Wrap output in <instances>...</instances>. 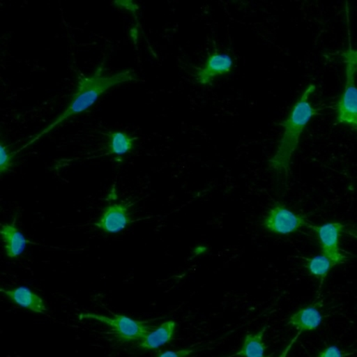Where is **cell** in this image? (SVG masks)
<instances>
[{"label": "cell", "mask_w": 357, "mask_h": 357, "mask_svg": "<svg viewBox=\"0 0 357 357\" xmlns=\"http://www.w3.org/2000/svg\"><path fill=\"white\" fill-rule=\"evenodd\" d=\"M233 66V58L230 55L215 50L208 56L202 67H195V81L199 85H211L215 77L230 73Z\"/></svg>", "instance_id": "cell-8"}, {"label": "cell", "mask_w": 357, "mask_h": 357, "mask_svg": "<svg viewBox=\"0 0 357 357\" xmlns=\"http://www.w3.org/2000/svg\"><path fill=\"white\" fill-rule=\"evenodd\" d=\"M308 227L317 234L323 255L328 257L334 266L347 261L348 257L340 248V234L344 231V225L340 222H328L320 226L309 225Z\"/></svg>", "instance_id": "cell-6"}, {"label": "cell", "mask_w": 357, "mask_h": 357, "mask_svg": "<svg viewBox=\"0 0 357 357\" xmlns=\"http://www.w3.org/2000/svg\"><path fill=\"white\" fill-rule=\"evenodd\" d=\"M301 335V332L298 331V333L296 334L294 337H293V339L290 340L289 344H287V347L284 348L283 351H282L280 356H279L278 357H287L290 350H291L293 346H294L295 343L297 342V340H298V337H300Z\"/></svg>", "instance_id": "cell-20"}, {"label": "cell", "mask_w": 357, "mask_h": 357, "mask_svg": "<svg viewBox=\"0 0 357 357\" xmlns=\"http://www.w3.org/2000/svg\"><path fill=\"white\" fill-rule=\"evenodd\" d=\"M306 261V268L309 273L314 278L319 279V293L322 290L324 282H325L326 276L331 272L332 267H334L331 259L325 255H317L312 257V258H304Z\"/></svg>", "instance_id": "cell-15"}, {"label": "cell", "mask_w": 357, "mask_h": 357, "mask_svg": "<svg viewBox=\"0 0 357 357\" xmlns=\"http://www.w3.org/2000/svg\"><path fill=\"white\" fill-rule=\"evenodd\" d=\"M106 138L105 150V153L103 155H116L121 156L127 155L133 150L134 145L138 137L130 135L125 131L110 130L103 133Z\"/></svg>", "instance_id": "cell-12"}, {"label": "cell", "mask_w": 357, "mask_h": 357, "mask_svg": "<svg viewBox=\"0 0 357 357\" xmlns=\"http://www.w3.org/2000/svg\"><path fill=\"white\" fill-rule=\"evenodd\" d=\"M344 89L335 105L336 124H346L357 130V86L354 82L356 69L346 63Z\"/></svg>", "instance_id": "cell-5"}, {"label": "cell", "mask_w": 357, "mask_h": 357, "mask_svg": "<svg viewBox=\"0 0 357 357\" xmlns=\"http://www.w3.org/2000/svg\"><path fill=\"white\" fill-rule=\"evenodd\" d=\"M105 71V68L103 67V63H102L97 67L93 74L89 75V77H86L82 73H79L77 77V88H75L74 94L72 95L68 106L64 109V111L60 116L56 117L54 121L50 123L40 132L36 134L24 146L17 150L15 152L16 155L22 152V150L26 149L30 145L39 141L42 137L47 135V133L54 130L55 128H57L58 126H60L66 120L69 119L70 117L77 116V114L88 111L89 108H91L96 103L99 98L105 92L108 91L109 89L119 85H122V84L139 81L138 75L132 69L123 70V71L109 75H106Z\"/></svg>", "instance_id": "cell-1"}, {"label": "cell", "mask_w": 357, "mask_h": 357, "mask_svg": "<svg viewBox=\"0 0 357 357\" xmlns=\"http://www.w3.org/2000/svg\"><path fill=\"white\" fill-rule=\"evenodd\" d=\"M340 56L343 58V63L351 64L357 72V50H354L351 46V38L349 35V47L346 50H343L340 53Z\"/></svg>", "instance_id": "cell-17"}, {"label": "cell", "mask_w": 357, "mask_h": 357, "mask_svg": "<svg viewBox=\"0 0 357 357\" xmlns=\"http://www.w3.org/2000/svg\"><path fill=\"white\" fill-rule=\"evenodd\" d=\"M79 319H92L105 324L112 329L117 339L125 342H142L155 329V326L150 325L149 321H137L120 314H114L111 317L92 312H84L79 315Z\"/></svg>", "instance_id": "cell-3"}, {"label": "cell", "mask_w": 357, "mask_h": 357, "mask_svg": "<svg viewBox=\"0 0 357 357\" xmlns=\"http://www.w3.org/2000/svg\"><path fill=\"white\" fill-rule=\"evenodd\" d=\"M267 326L257 333H248L245 335L244 342L239 351H237L236 356L240 357H266L265 351L267 346L265 345L264 337Z\"/></svg>", "instance_id": "cell-14"}, {"label": "cell", "mask_w": 357, "mask_h": 357, "mask_svg": "<svg viewBox=\"0 0 357 357\" xmlns=\"http://www.w3.org/2000/svg\"><path fill=\"white\" fill-rule=\"evenodd\" d=\"M194 349H183L180 351H167L159 354L158 357H189Z\"/></svg>", "instance_id": "cell-19"}, {"label": "cell", "mask_w": 357, "mask_h": 357, "mask_svg": "<svg viewBox=\"0 0 357 357\" xmlns=\"http://www.w3.org/2000/svg\"><path fill=\"white\" fill-rule=\"evenodd\" d=\"M345 356L346 354H343L342 351L340 350L337 346L332 345L324 349V350L318 354L317 357H344Z\"/></svg>", "instance_id": "cell-18"}, {"label": "cell", "mask_w": 357, "mask_h": 357, "mask_svg": "<svg viewBox=\"0 0 357 357\" xmlns=\"http://www.w3.org/2000/svg\"><path fill=\"white\" fill-rule=\"evenodd\" d=\"M234 356H236V354H231V356H225V357H234Z\"/></svg>", "instance_id": "cell-22"}, {"label": "cell", "mask_w": 357, "mask_h": 357, "mask_svg": "<svg viewBox=\"0 0 357 357\" xmlns=\"http://www.w3.org/2000/svg\"><path fill=\"white\" fill-rule=\"evenodd\" d=\"M321 305L322 303L317 301L298 310L289 318L287 325L294 326L301 332L315 331L322 324L323 317L319 311Z\"/></svg>", "instance_id": "cell-9"}, {"label": "cell", "mask_w": 357, "mask_h": 357, "mask_svg": "<svg viewBox=\"0 0 357 357\" xmlns=\"http://www.w3.org/2000/svg\"><path fill=\"white\" fill-rule=\"evenodd\" d=\"M131 206L132 204L126 202L111 204L106 206L94 225L105 233L122 231L133 222L131 220Z\"/></svg>", "instance_id": "cell-7"}, {"label": "cell", "mask_w": 357, "mask_h": 357, "mask_svg": "<svg viewBox=\"0 0 357 357\" xmlns=\"http://www.w3.org/2000/svg\"><path fill=\"white\" fill-rule=\"evenodd\" d=\"M175 331L174 321H167L150 332L142 342H139V347L144 350H155L172 340Z\"/></svg>", "instance_id": "cell-13"}, {"label": "cell", "mask_w": 357, "mask_h": 357, "mask_svg": "<svg viewBox=\"0 0 357 357\" xmlns=\"http://www.w3.org/2000/svg\"><path fill=\"white\" fill-rule=\"evenodd\" d=\"M310 223L306 217L290 211L284 204L275 203L262 220V226L271 233L289 234L303 227H308Z\"/></svg>", "instance_id": "cell-4"}, {"label": "cell", "mask_w": 357, "mask_h": 357, "mask_svg": "<svg viewBox=\"0 0 357 357\" xmlns=\"http://www.w3.org/2000/svg\"><path fill=\"white\" fill-rule=\"evenodd\" d=\"M315 89L317 86L314 84H309L290 109L286 119L279 123V126L284 128V132L279 139L275 155L268 162L270 169L278 175L287 177L292 156L297 150L301 136L312 117L320 114L322 111V108L314 107L310 102V96Z\"/></svg>", "instance_id": "cell-2"}, {"label": "cell", "mask_w": 357, "mask_h": 357, "mask_svg": "<svg viewBox=\"0 0 357 357\" xmlns=\"http://www.w3.org/2000/svg\"><path fill=\"white\" fill-rule=\"evenodd\" d=\"M15 152L11 153L8 149V145L1 142V163H0V173L1 175L10 172L11 167L13 166L14 159H15Z\"/></svg>", "instance_id": "cell-16"}, {"label": "cell", "mask_w": 357, "mask_h": 357, "mask_svg": "<svg viewBox=\"0 0 357 357\" xmlns=\"http://www.w3.org/2000/svg\"><path fill=\"white\" fill-rule=\"evenodd\" d=\"M344 231L346 234H348L349 236L354 237V238L357 239V226L351 225L349 226L348 228L344 229Z\"/></svg>", "instance_id": "cell-21"}, {"label": "cell", "mask_w": 357, "mask_h": 357, "mask_svg": "<svg viewBox=\"0 0 357 357\" xmlns=\"http://www.w3.org/2000/svg\"><path fill=\"white\" fill-rule=\"evenodd\" d=\"M1 292L14 304L22 308L30 310L36 314H45L47 311L40 296L36 294L26 287H19L13 289H1Z\"/></svg>", "instance_id": "cell-10"}, {"label": "cell", "mask_w": 357, "mask_h": 357, "mask_svg": "<svg viewBox=\"0 0 357 357\" xmlns=\"http://www.w3.org/2000/svg\"><path fill=\"white\" fill-rule=\"evenodd\" d=\"M17 214L13 222L1 225V233L6 255L8 258H17L22 255L26 248L27 241L24 234L17 227Z\"/></svg>", "instance_id": "cell-11"}]
</instances>
